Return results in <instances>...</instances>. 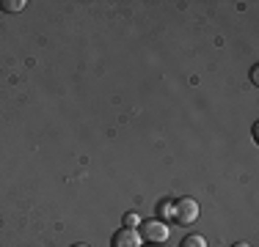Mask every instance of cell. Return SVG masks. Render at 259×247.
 Wrapping results in <instances>:
<instances>
[{"label": "cell", "instance_id": "6da1fadb", "mask_svg": "<svg viewBox=\"0 0 259 247\" xmlns=\"http://www.w3.org/2000/svg\"><path fill=\"white\" fill-rule=\"evenodd\" d=\"M201 209H199V201H193V198H180V201H174V220L180 222V225H193L196 220H199Z\"/></svg>", "mask_w": 259, "mask_h": 247}, {"label": "cell", "instance_id": "7a4b0ae2", "mask_svg": "<svg viewBox=\"0 0 259 247\" xmlns=\"http://www.w3.org/2000/svg\"><path fill=\"white\" fill-rule=\"evenodd\" d=\"M168 236H171V231H168V225H165L163 220H146V222H141V239H146V242L163 244V242H168Z\"/></svg>", "mask_w": 259, "mask_h": 247}, {"label": "cell", "instance_id": "3957f363", "mask_svg": "<svg viewBox=\"0 0 259 247\" xmlns=\"http://www.w3.org/2000/svg\"><path fill=\"white\" fill-rule=\"evenodd\" d=\"M110 244L113 247H144V239H141V233L133 231V228H121V231L113 233Z\"/></svg>", "mask_w": 259, "mask_h": 247}, {"label": "cell", "instance_id": "277c9868", "mask_svg": "<svg viewBox=\"0 0 259 247\" xmlns=\"http://www.w3.org/2000/svg\"><path fill=\"white\" fill-rule=\"evenodd\" d=\"M25 6H28L25 0H0V9L9 11V14H17V11H22Z\"/></svg>", "mask_w": 259, "mask_h": 247}, {"label": "cell", "instance_id": "5b68a950", "mask_svg": "<svg viewBox=\"0 0 259 247\" xmlns=\"http://www.w3.org/2000/svg\"><path fill=\"white\" fill-rule=\"evenodd\" d=\"M157 214H160V217L157 220H174V201H163V203H160V209H157Z\"/></svg>", "mask_w": 259, "mask_h": 247}, {"label": "cell", "instance_id": "8992f818", "mask_svg": "<svg viewBox=\"0 0 259 247\" xmlns=\"http://www.w3.org/2000/svg\"><path fill=\"white\" fill-rule=\"evenodd\" d=\"M180 247H207V239L204 236H199V233H190V236H185L182 239V244Z\"/></svg>", "mask_w": 259, "mask_h": 247}, {"label": "cell", "instance_id": "52a82bcc", "mask_svg": "<svg viewBox=\"0 0 259 247\" xmlns=\"http://www.w3.org/2000/svg\"><path fill=\"white\" fill-rule=\"evenodd\" d=\"M121 222H124V228H133V231H135V228H141V222H144V220H141L138 212H127Z\"/></svg>", "mask_w": 259, "mask_h": 247}, {"label": "cell", "instance_id": "ba28073f", "mask_svg": "<svg viewBox=\"0 0 259 247\" xmlns=\"http://www.w3.org/2000/svg\"><path fill=\"white\" fill-rule=\"evenodd\" d=\"M251 83H259V66H254V69H251Z\"/></svg>", "mask_w": 259, "mask_h": 247}, {"label": "cell", "instance_id": "9c48e42d", "mask_svg": "<svg viewBox=\"0 0 259 247\" xmlns=\"http://www.w3.org/2000/svg\"><path fill=\"white\" fill-rule=\"evenodd\" d=\"M232 247H251V244H248V242H234Z\"/></svg>", "mask_w": 259, "mask_h": 247}, {"label": "cell", "instance_id": "30bf717a", "mask_svg": "<svg viewBox=\"0 0 259 247\" xmlns=\"http://www.w3.org/2000/svg\"><path fill=\"white\" fill-rule=\"evenodd\" d=\"M72 247H89V244H83V242H80V244H72Z\"/></svg>", "mask_w": 259, "mask_h": 247}]
</instances>
